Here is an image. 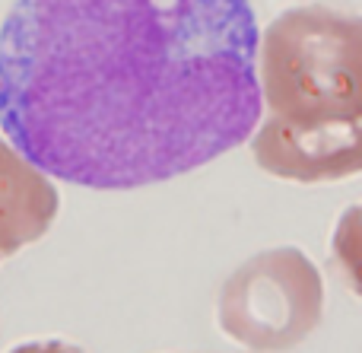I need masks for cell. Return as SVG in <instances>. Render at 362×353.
<instances>
[{
  "mask_svg": "<svg viewBox=\"0 0 362 353\" xmlns=\"http://www.w3.org/2000/svg\"><path fill=\"white\" fill-rule=\"evenodd\" d=\"M248 0H16L0 127L42 175L131 191L187 175L261 125Z\"/></svg>",
  "mask_w": 362,
  "mask_h": 353,
  "instance_id": "obj_1",
  "label": "cell"
},
{
  "mask_svg": "<svg viewBox=\"0 0 362 353\" xmlns=\"http://www.w3.org/2000/svg\"><path fill=\"white\" fill-rule=\"evenodd\" d=\"M267 118L293 127L362 118V16L305 4L270 19L257 42Z\"/></svg>",
  "mask_w": 362,
  "mask_h": 353,
  "instance_id": "obj_2",
  "label": "cell"
},
{
  "mask_svg": "<svg viewBox=\"0 0 362 353\" xmlns=\"http://www.w3.org/2000/svg\"><path fill=\"white\" fill-rule=\"evenodd\" d=\"M216 322L238 347L286 353L325 322V277L302 248H264L223 280Z\"/></svg>",
  "mask_w": 362,
  "mask_h": 353,
  "instance_id": "obj_3",
  "label": "cell"
},
{
  "mask_svg": "<svg viewBox=\"0 0 362 353\" xmlns=\"http://www.w3.org/2000/svg\"><path fill=\"white\" fill-rule=\"evenodd\" d=\"M248 140L257 169L283 182L327 185L362 175V118L315 127L264 118Z\"/></svg>",
  "mask_w": 362,
  "mask_h": 353,
  "instance_id": "obj_4",
  "label": "cell"
},
{
  "mask_svg": "<svg viewBox=\"0 0 362 353\" xmlns=\"http://www.w3.org/2000/svg\"><path fill=\"white\" fill-rule=\"evenodd\" d=\"M331 258L344 284L362 299V201L337 216L331 233Z\"/></svg>",
  "mask_w": 362,
  "mask_h": 353,
  "instance_id": "obj_5",
  "label": "cell"
}]
</instances>
